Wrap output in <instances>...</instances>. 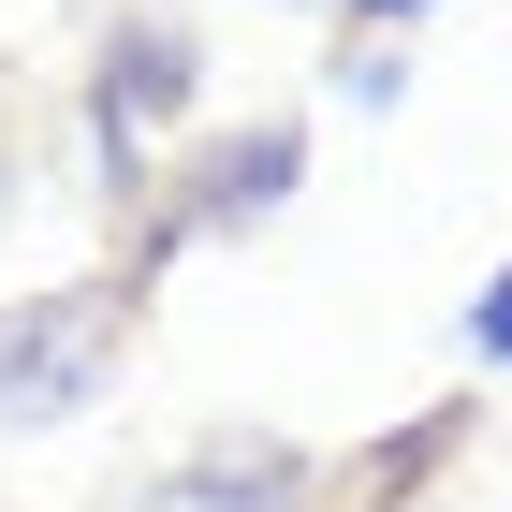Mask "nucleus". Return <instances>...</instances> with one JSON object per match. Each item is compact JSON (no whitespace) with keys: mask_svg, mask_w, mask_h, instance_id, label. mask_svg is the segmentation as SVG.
<instances>
[{"mask_svg":"<svg viewBox=\"0 0 512 512\" xmlns=\"http://www.w3.org/2000/svg\"><path fill=\"white\" fill-rule=\"evenodd\" d=\"M366 15H410V0H366Z\"/></svg>","mask_w":512,"mask_h":512,"instance_id":"39448f33","label":"nucleus"},{"mask_svg":"<svg viewBox=\"0 0 512 512\" xmlns=\"http://www.w3.org/2000/svg\"><path fill=\"white\" fill-rule=\"evenodd\" d=\"M103 337H118V293H59V322H15L0 337V425H59L103 366Z\"/></svg>","mask_w":512,"mask_h":512,"instance_id":"f257e3e1","label":"nucleus"},{"mask_svg":"<svg viewBox=\"0 0 512 512\" xmlns=\"http://www.w3.org/2000/svg\"><path fill=\"white\" fill-rule=\"evenodd\" d=\"M191 498H205V512H278V498H293V454H205Z\"/></svg>","mask_w":512,"mask_h":512,"instance_id":"7ed1b4c3","label":"nucleus"},{"mask_svg":"<svg viewBox=\"0 0 512 512\" xmlns=\"http://www.w3.org/2000/svg\"><path fill=\"white\" fill-rule=\"evenodd\" d=\"M176 103H191V44L176 30H118V74H103V132H147V118H176Z\"/></svg>","mask_w":512,"mask_h":512,"instance_id":"f03ea898","label":"nucleus"},{"mask_svg":"<svg viewBox=\"0 0 512 512\" xmlns=\"http://www.w3.org/2000/svg\"><path fill=\"white\" fill-rule=\"evenodd\" d=\"M469 337H483V352H512V278H498V293L469 308Z\"/></svg>","mask_w":512,"mask_h":512,"instance_id":"20e7f679","label":"nucleus"}]
</instances>
